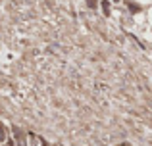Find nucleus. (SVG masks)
Returning <instances> with one entry per match:
<instances>
[{
  "label": "nucleus",
  "mask_w": 152,
  "mask_h": 146,
  "mask_svg": "<svg viewBox=\"0 0 152 146\" xmlns=\"http://www.w3.org/2000/svg\"><path fill=\"white\" fill-rule=\"evenodd\" d=\"M14 135L15 140H18V146H27V135H23L19 129H14Z\"/></svg>",
  "instance_id": "f257e3e1"
},
{
  "label": "nucleus",
  "mask_w": 152,
  "mask_h": 146,
  "mask_svg": "<svg viewBox=\"0 0 152 146\" xmlns=\"http://www.w3.org/2000/svg\"><path fill=\"white\" fill-rule=\"evenodd\" d=\"M6 140H8V129L0 125V142H6Z\"/></svg>",
  "instance_id": "f03ea898"
},
{
  "label": "nucleus",
  "mask_w": 152,
  "mask_h": 146,
  "mask_svg": "<svg viewBox=\"0 0 152 146\" xmlns=\"http://www.w3.org/2000/svg\"><path fill=\"white\" fill-rule=\"evenodd\" d=\"M87 4H89V8H96V0H87Z\"/></svg>",
  "instance_id": "7ed1b4c3"
},
{
  "label": "nucleus",
  "mask_w": 152,
  "mask_h": 146,
  "mask_svg": "<svg viewBox=\"0 0 152 146\" xmlns=\"http://www.w3.org/2000/svg\"><path fill=\"white\" fill-rule=\"evenodd\" d=\"M102 8H104V12H106V14H108V12H110V6H108V4H106V2H104V4H102Z\"/></svg>",
  "instance_id": "20e7f679"
}]
</instances>
